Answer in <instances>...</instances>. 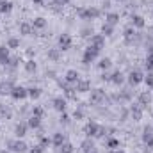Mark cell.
<instances>
[{"instance_id":"cell-1","label":"cell","mask_w":153,"mask_h":153,"mask_svg":"<svg viewBox=\"0 0 153 153\" xmlns=\"http://www.w3.org/2000/svg\"><path fill=\"white\" fill-rule=\"evenodd\" d=\"M76 16L80 20H96L102 16V9L98 7H76Z\"/></svg>"},{"instance_id":"cell-2","label":"cell","mask_w":153,"mask_h":153,"mask_svg":"<svg viewBox=\"0 0 153 153\" xmlns=\"http://www.w3.org/2000/svg\"><path fill=\"white\" fill-rule=\"evenodd\" d=\"M84 132H85V135H87V137H103L107 130H105L103 126H100L98 123H94V121H89V123L85 125Z\"/></svg>"},{"instance_id":"cell-3","label":"cell","mask_w":153,"mask_h":153,"mask_svg":"<svg viewBox=\"0 0 153 153\" xmlns=\"http://www.w3.org/2000/svg\"><path fill=\"white\" fill-rule=\"evenodd\" d=\"M98 57H100V50L89 45V46L84 50V53H82V62H84V64H91V62H94Z\"/></svg>"},{"instance_id":"cell-4","label":"cell","mask_w":153,"mask_h":153,"mask_svg":"<svg viewBox=\"0 0 153 153\" xmlns=\"http://www.w3.org/2000/svg\"><path fill=\"white\" fill-rule=\"evenodd\" d=\"M7 148H9L11 152H14V153H25V152H29V146H27V143H25L23 139H14V141H9V143H7Z\"/></svg>"},{"instance_id":"cell-5","label":"cell","mask_w":153,"mask_h":153,"mask_svg":"<svg viewBox=\"0 0 153 153\" xmlns=\"http://www.w3.org/2000/svg\"><path fill=\"white\" fill-rule=\"evenodd\" d=\"M57 45H59V50H61V52H66V50L71 48L73 39H71V36H70L68 32H62V34L57 38Z\"/></svg>"},{"instance_id":"cell-6","label":"cell","mask_w":153,"mask_h":153,"mask_svg":"<svg viewBox=\"0 0 153 153\" xmlns=\"http://www.w3.org/2000/svg\"><path fill=\"white\" fill-rule=\"evenodd\" d=\"M103 100H105V91H103L102 87H96V89H91V91H89V102H91V103L98 105V103H102Z\"/></svg>"},{"instance_id":"cell-7","label":"cell","mask_w":153,"mask_h":153,"mask_svg":"<svg viewBox=\"0 0 153 153\" xmlns=\"http://www.w3.org/2000/svg\"><path fill=\"white\" fill-rule=\"evenodd\" d=\"M126 80H128V84L132 85V87H135V85H139V84H143L144 82V75H143V71H139V70H132L128 76H126Z\"/></svg>"},{"instance_id":"cell-8","label":"cell","mask_w":153,"mask_h":153,"mask_svg":"<svg viewBox=\"0 0 153 153\" xmlns=\"http://www.w3.org/2000/svg\"><path fill=\"white\" fill-rule=\"evenodd\" d=\"M13 100H16V102H20V100H25V98H29L27 96V87H23V85H14L13 89H11V94H9Z\"/></svg>"},{"instance_id":"cell-9","label":"cell","mask_w":153,"mask_h":153,"mask_svg":"<svg viewBox=\"0 0 153 153\" xmlns=\"http://www.w3.org/2000/svg\"><path fill=\"white\" fill-rule=\"evenodd\" d=\"M89 45L94 46V48H98V50H102L105 46V36L103 34H93L89 38Z\"/></svg>"},{"instance_id":"cell-10","label":"cell","mask_w":153,"mask_h":153,"mask_svg":"<svg viewBox=\"0 0 153 153\" xmlns=\"http://www.w3.org/2000/svg\"><path fill=\"white\" fill-rule=\"evenodd\" d=\"M143 143H144V146L148 150L153 148V128L152 126H146L144 128V132H143Z\"/></svg>"},{"instance_id":"cell-11","label":"cell","mask_w":153,"mask_h":153,"mask_svg":"<svg viewBox=\"0 0 153 153\" xmlns=\"http://www.w3.org/2000/svg\"><path fill=\"white\" fill-rule=\"evenodd\" d=\"M27 132H29V125H27V121H20V123H16V126H14V135H16L18 139H23V137L27 135Z\"/></svg>"},{"instance_id":"cell-12","label":"cell","mask_w":153,"mask_h":153,"mask_svg":"<svg viewBox=\"0 0 153 153\" xmlns=\"http://www.w3.org/2000/svg\"><path fill=\"white\" fill-rule=\"evenodd\" d=\"M66 103H68V100L62 98V96H55L52 100V105H53V109L57 112H66Z\"/></svg>"},{"instance_id":"cell-13","label":"cell","mask_w":153,"mask_h":153,"mask_svg":"<svg viewBox=\"0 0 153 153\" xmlns=\"http://www.w3.org/2000/svg\"><path fill=\"white\" fill-rule=\"evenodd\" d=\"M130 25L134 29H144L146 27V22H144V18L141 14H132L130 16Z\"/></svg>"},{"instance_id":"cell-14","label":"cell","mask_w":153,"mask_h":153,"mask_svg":"<svg viewBox=\"0 0 153 153\" xmlns=\"http://www.w3.org/2000/svg\"><path fill=\"white\" fill-rule=\"evenodd\" d=\"M137 103L144 109V107H148L150 103H152V94H150V91H143V93H139V96H137Z\"/></svg>"},{"instance_id":"cell-15","label":"cell","mask_w":153,"mask_h":153,"mask_svg":"<svg viewBox=\"0 0 153 153\" xmlns=\"http://www.w3.org/2000/svg\"><path fill=\"white\" fill-rule=\"evenodd\" d=\"M123 38H125V43H126V45H134V41L137 38L135 29H134V27H126V29L123 30Z\"/></svg>"},{"instance_id":"cell-16","label":"cell","mask_w":153,"mask_h":153,"mask_svg":"<svg viewBox=\"0 0 153 153\" xmlns=\"http://www.w3.org/2000/svg\"><path fill=\"white\" fill-rule=\"evenodd\" d=\"M75 91L76 93H89V91H91V82L80 78V80L75 84Z\"/></svg>"},{"instance_id":"cell-17","label":"cell","mask_w":153,"mask_h":153,"mask_svg":"<svg viewBox=\"0 0 153 153\" xmlns=\"http://www.w3.org/2000/svg\"><path fill=\"white\" fill-rule=\"evenodd\" d=\"M18 29H20V34H22V36H32V34H34V27H32V23H29V22H22V23L18 25Z\"/></svg>"},{"instance_id":"cell-18","label":"cell","mask_w":153,"mask_h":153,"mask_svg":"<svg viewBox=\"0 0 153 153\" xmlns=\"http://www.w3.org/2000/svg\"><path fill=\"white\" fill-rule=\"evenodd\" d=\"M128 111H130V117H132L134 121H141V119H143V107H141L139 103H137V105H132Z\"/></svg>"},{"instance_id":"cell-19","label":"cell","mask_w":153,"mask_h":153,"mask_svg":"<svg viewBox=\"0 0 153 153\" xmlns=\"http://www.w3.org/2000/svg\"><path fill=\"white\" fill-rule=\"evenodd\" d=\"M9 59H11V53H9V48L7 45H0V64H9Z\"/></svg>"},{"instance_id":"cell-20","label":"cell","mask_w":153,"mask_h":153,"mask_svg":"<svg viewBox=\"0 0 153 153\" xmlns=\"http://www.w3.org/2000/svg\"><path fill=\"white\" fill-rule=\"evenodd\" d=\"M46 25H48V20L43 18V16H36V18L32 20V27H34V30H43V29H46Z\"/></svg>"},{"instance_id":"cell-21","label":"cell","mask_w":153,"mask_h":153,"mask_svg":"<svg viewBox=\"0 0 153 153\" xmlns=\"http://www.w3.org/2000/svg\"><path fill=\"white\" fill-rule=\"evenodd\" d=\"M64 80H66L68 84H76V82L80 80V75H78L76 70H68L66 75H64Z\"/></svg>"},{"instance_id":"cell-22","label":"cell","mask_w":153,"mask_h":153,"mask_svg":"<svg viewBox=\"0 0 153 153\" xmlns=\"http://www.w3.org/2000/svg\"><path fill=\"white\" fill-rule=\"evenodd\" d=\"M64 143H66V135H64L62 132H55L53 137H52V144H53L55 148H59V146H62Z\"/></svg>"},{"instance_id":"cell-23","label":"cell","mask_w":153,"mask_h":153,"mask_svg":"<svg viewBox=\"0 0 153 153\" xmlns=\"http://www.w3.org/2000/svg\"><path fill=\"white\" fill-rule=\"evenodd\" d=\"M23 70H25L27 73H36V71H38V62H36L34 59H29V61L23 62Z\"/></svg>"},{"instance_id":"cell-24","label":"cell","mask_w":153,"mask_h":153,"mask_svg":"<svg viewBox=\"0 0 153 153\" xmlns=\"http://www.w3.org/2000/svg\"><path fill=\"white\" fill-rule=\"evenodd\" d=\"M125 80H126V78L123 75V71H114V73L111 75V84H114V85H121Z\"/></svg>"},{"instance_id":"cell-25","label":"cell","mask_w":153,"mask_h":153,"mask_svg":"<svg viewBox=\"0 0 153 153\" xmlns=\"http://www.w3.org/2000/svg\"><path fill=\"white\" fill-rule=\"evenodd\" d=\"M46 57H48L52 62H57V61L61 59V50H59V48H48Z\"/></svg>"},{"instance_id":"cell-26","label":"cell","mask_w":153,"mask_h":153,"mask_svg":"<svg viewBox=\"0 0 153 153\" xmlns=\"http://www.w3.org/2000/svg\"><path fill=\"white\" fill-rule=\"evenodd\" d=\"M27 125H29V128L38 130V128H41V117H38V116H30V117L27 119Z\"/></svg>"},{"instance_id":"cell-27","label":"cell","mask_w":153,"mask_h":153,"mask_svg":"<svg viewBox=\"0 0 153 153\" xmlns=\"http://www.w3.org/2000/svg\"><path fill=\"white\" fill-rule=\"evenodd\" d=\"M14 87V84L11 80H4L0 84V94H11V89Z\"/></svg>"},{"instance_id":"cell-28","label":"cell","mask_w":153,"mask_h":153,"mask_svg":"<svg viewBox=\"0 0 153 153\" xmlns=\"http://www.w3.org/2000/svg\"><path fill=\"white\" fill-rule=\"evenodd\" d=\"M13 11V2L11 0H2L0 2V14H9Z\"/></svg>"},{"instance_id":"cell-29","label":"cell","mask_w":153,"mask_h":153,"mask_svg":"<svg viewBox=\"0 0 153 153\" xmlns=\"http://www.w3.org/2000/svg\"><path fill=\"white\" fill-rule=\"evenodd\" d=\"M111 66H112V59H111V57H103V59H100V62H98V68H100L102 71L111 70Z\"/></svg>"},{"instance_id":"cell-30","label":"cell","mask_w":153,"mask_h":153,"mask_svg":"<svg viewBox=\"0 0 153 153\" xmlns=\"http://www.w3.org/2000/svg\"><path fill=\"white\" fill-rule=\"evenodd\" d=\"M41 93H43V91H41L39 87H29V89H27V96H29L30 100H38L39 96H41Z\"/></svg>"},{"instance_id":"cell-31","label":"cell","mask_w":153,"mask_h":153,"mask_svg":"<svg viewBox=\"0 0 153 153\" xmlns=\"http://www.w3.org/2000/svg\"><path fill=\"white\" fill-rule=\"evenodd\" d=\"M20 46H22L20 38H9L7 39V48H9V50H16V48H20Z\"/></svg>"},{"instance_id":"cell-32","label":"cell","mask_w":153,"mask_h":153,"mask_svg":"<svg viewBox=\"0 0 153 153\" xmlns=\"http://www.w3.org/2000/svg\"><path fill=\"white\" fill-rule=\"evenodd\" d=\"M119 22V14L117 13H107V16H105V23H109V25H116Z\"/></svg>"},{"instance_id":"cell-33","label":"cell","mask_w":153,"mask_h":153,"mask_svg":"<svg viewBox=\"0 0 153 153\" xmlns=\"http://www.w3.org/2000/svg\"><path fill=\"white\" fill-rule=\"evenodd\" d=\"M94 150V144H93V141H91V137H87L85 141H82V152L84 153H89Z\"/></svg>"},{"instance_id":"cell-34","label":"cell","mask_w":153,"mask_h":153,"mask_svg":"<svg viewBox=\"0 0 153 153\" xmlns=\"http://www.w3.org/2000/svg\"><path fill=\"white\" fill-rule=\"evenodd\" d=\"M102 34H103L105 38H109V36H112V34H114V25H109V23H103V25H102Z\"/></svg>"},{"instance_id":"cell-35","label":"cell","mask_w":153,"mask_h":153,"mask_svg":"<svg viewBox=\"0 0 153 153\" xmlns=\"http://www.w3.org/2000/svg\"><path fill=\"white\" fill-rule=\"evenodd\" d=\"M59 152L61 153H75V146L71 143H64L62 146H59Z\"/></svg>"},{"instance_id":"cell-36","label":"cell","mask_w":153,"mask_h":153,"mask_svg":"<svg viewBox=\"0 0 153 153\" xmlns=\"http://www.w3.org/2000/svg\"><path fill=\"white\" fill-rule=\"evenodd\" d=\"M107 148H109V150H117V148H119V139L109 137V139H107Z\"/></svg>"},{"instance_id":"cell-37","label":"cell","mask_w":153,"mask_h":153,"mask_svg":"<svg viewBox=\"0 0 153 153\" xmlns=\"http://www.w3.org/2000/svg\"><path fill=\"white\" fill-rule=\"evenodd\" d=\"M39 144H41V146H43V148L46 150V148H48V146L52 144V139H50L48 135H39Z\"/></svg>"},{"instance_id":"cell-38","label":"cell","mask_w":153,"mask_h":153,"mask_svg":"<svg viewBox=\"0 0 153 153\" xmlns=\"http://www.w3.org/2000/svg\"><path fill=\"white\" fill-rule=\"evenodd\" d=\"M144 66H146V70H153V52H148V55H146V61H144Z\"/></svg>"},{"instance_id":"cell-39","label":"cell","mask_w":153,"mask_h":153,"mask_svg":"<svg viewBox=\"0 0 153 153\" xmlns=\"http://www.w3.org/2000/svg\"><path fill=\"white\" fill-rule=\"evenodd\" d=\"M119 100L130 102V100H132V93H130L128 89H123V91H119Z\"/></svg>"},{"instance_id":"cell-40","label":"cell","mask_w":153,"mask_h":153,"mask_svg":"<svg viewBox=\"0 0 153 153\" xmlns=\"http://www.w3.org/2000/svg\"><path fill=\"white\" fill-rule=\"evenodd\" d=\"M32 116L43 117V116H45V109H43L41 105H34V109H32Z\"/></svg>"},{"instance_id":"cell-41","label":"cell","mask_w":153,"mask_h":153,"mask_svg":"<svg viewBox=\"0 0 153 153\" xmlns=\"http://www.w3.org/2000/svg\"><path fill=\"white\" fill-rule=\"evenodd\" d=\"M144 84L150 87V89H153V73L150 71L148 75H144Z\"/></svg>"},{"instance_id":"cell-42","label":"cell","mask_w":153,"mask_h":153,"mask_svg":"<svg viewBox=\"0 0 153 153\" xmlns=\"http://www.w3.org/2000/svg\"><path fill=\"white\" fill-rule=\"evenodd\" d=\"M80 36H82V38H91V36H93V29H89V27L82 29V30H80Z\"/></svg>"},{"instance_id":"cell-43","label":"cell","mask_w":153,"mask_h":153,"mask_svg":"<svg viewBox=\"0 0 153 153\" xmlns=\"http://www.w3.org/2000/svg\"><path fill=\"white\" fill-rule=\"evenodd\" d=\"M29 153H45V148H43L41 144H36V146L29 148Z\"/></svg>"},{"instance_id":"cell-44","label":"cell","mask_w":153,"mask_h":153,"mask_svg":"<svg viewBox=\"0 0 153 153\" xmlns=\"http://www.w3.org/2000/svg\"><path fill=\"white\" fill-rule=\"evenodd\" d=\"M20 62H22V61H20V57H11V59H9V64H7V66H11V68H16V66H18Z\"/></svg>"},{"instance_id":"cell-45","label":"cell","mask_w":153,"mask_h":153,"mask_svg":"<svg viewBox=\"0 0 153 153\" xmlns=\"http://www.w3.org/2000/svg\"><path fill=\"white\" fill-rule=\"evenodd\" d=\"M73 117H75V119H84V111H82V109H75Z\"/></svg>"},{"instance_id":"cell-46","label":"cell","mask_w":153,"mask_h":153,"mask_svg":"<svg viewBox=\"0 0 153 153\" xmlns=\"http://www.w3.org/2000/svg\"><path fill=\"white\" fill-rule=\"evenodd\" d=\"M61 123H64V125L70 123V116H68V112H61Z\"/></svg>"},{"instance_id":"cell-47","label":"cell","mask_w":153,"mask_h":153,"mask_svg":"<svg viewBox=\"0 0 153 153\" xmlns=\"http://www.w3.org/2000/svg\"><path fill=\"white\" fill-rule=\"evenodd\" d=\"M102 9H103V11H109V9H111V0H103V2H102Z\"/></svg>"},{"instance_id":"cell-48","label":"cell","mask_w":153,"mask_h":153,"mask_svg":"<svg viewBox=\"0 0 153 153\" xmlns=\"http://www.w3.org/2000/svg\"><path fill=\"white\" fill-rule=\"evenodd\" d=\"M27 55H29V59H34V50L29 48V50H27Z\"/></svg>"},{"instance_id":"cell-49","label":"cell","mask_w":153,"mask_h":153,"mask_svg":"<svg viewBox=\"0 0 153 153\" xmlns=\"http://www.w3.org/2000/svg\"><path fill=\"white\" fill-rule=\"evenodd\" d=\"M46 0H32V4H36V5H41V4H45Z\"/></svg>"},{"instance_id":"cell-50","label":"cell","mask_w":153,"mask_h":153,"mask_svg":"<svg viewBox=\"0 0 153 153\" xmlns=\"http://www.w3.org/2000/svg\"><path fill=\"white\" fill-rule=\"evenodd\" d=\"M116 153H125V152H121V150H116Z\"/></svg>"},{"instance_id":"cell-51","label":"cell","mask_w":153,"mask_h":153,"mask_svg":"<svg viewBox=\"0 0 153 153\" xmlns=\"http://www.w3.org/2000/svg\"><path fill=\"white\" fill-rule=\"evenodd\" d=\"M89 153H98V152H96V150H93V152H89Z\"/></svg>"},{"instance_id":"cell-52","label":"cell","mask_w":153,"mask_h":153,"mask_svg":"<svg viewBox=\"0 0 153 153\" xmlns=\"http://www.w3.org/2000/svg\"><path fill=\"white\" fill-rule=\"evenodd\" d=\"M109 153H116V150H111V152H109Z\"/></svg>"},{"instance_id":"cell-53","label":"cell","mask_w":153,"mask_h":153,"mask_svg":"<svg viewBox=\"0 0 153 153\" xmlns=\"http://www.w3.org/2000/svg\"><path fill=\"white\" fill-rule=\"evenodd\" d=\"M0 153H7V152H5V150H2V152H0Z\"/></svg>"},{"instance_id":"cell-54","label":"cell","mask_w":153,"mask_h":153,"mask_svg":"<svg viewBox=\"0 0 153 153\" xmlns=\"http://www.w3.org/2000/svg\"><path fill=\"white\" fill-rule=\"evenodd\" d=\"M117 2H126V0H117Z\"/></svg>"},{"instance_id":"cell-55","label":"cell","mask_w":153,"mask_h":153,"mask_svg":"<svg viewBox=\"0 0 153 153\" xmlns=\"http://www.w3.org/2000/svg\"><path fill=\"white\" fill-rule=\"evenodd\" d=\"M152 16H153V11H152Z\"/></svg>"},{"instance_id":"cell-56","label":"cell","mask_w":153,"mask_h":153,"mask_svg":"<svg viewBox=\"0 0 153 153\" xmlns=\"http://www.w3.org/2000/svg\"><path fill=\"white\" fill-rule=\"evenodd\" d=\"M0 2H2V0H0Z\"/></svg>"},{"instance_id":"cell-57","label":"cell","mask_w":153,"mask_h":153,"mask_svg":"<svg viewBox=\"0 0 153 153\" xmlns=\"http://www.w3.org/2000/svg\"><path fill=\"white\" fill-rule=\"evenodd\" d=\"M70 2H71V0H70Z\"/></svg>"}]
</instances>
